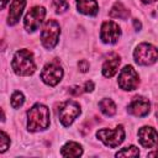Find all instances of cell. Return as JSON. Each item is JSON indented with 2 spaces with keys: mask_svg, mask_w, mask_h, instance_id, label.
Returning a JSON list of instances; mask_svg holds the SVG:
<instances>
[{
  "mask_svg": "<svg viewBox=\"0 0 158 158\" xmlns=\"http://www.w3.org/2000/svg\"><path fill=\"white\" fill-rule=\"evenodd\" d=\"M84 90H81V88L80 86H70L69 89H68V93L69 94H72V95H74V96H78V95H80L81 93H83Z\"/></svg>",
  "mask_w": 158,
  "mask_h": 158,
  "instance_id": "cb8c5ba5",
  "label": "cell"
},
{
  "mask_svg": "<svg viewBox=\"0 0 158 158\" xmlns=\"http://www.w3.org/2000/svg\"><path fill=\"white\" fill-rule=\"evenodd\" d=\"M111 17H114V19H121V20H126V19H128V16H130V11L123 6V4L122 2H120V1H116L115 4H114V6L111 7V10H110V14H109Z\"/></svg>",
  "mask_w": 158,
  "mask_h": 158,
  "instance_id": "e0dca14e",
  "label": "cell"
},
{
  "mask_svg": "<svg viewBox=\"0 0 158 158\" xmlns=\"http://www.w3.org/2000/svg\"><path fill=\"white\" fill-rule=\"evenodd\" d=\"M10 0H1V9H5V6H6V4L9 2Z\"/></svg>",
  "mask_w": 158,
  "mask_h": 158,
  "instance_id": "83f0119b",
  "label": "cell"
},
{
  "mask_svg": "<svg viewBox=\"0 0 158 158\" xmlns=\"http://www.w3.org/2000/svg\"><path fill=\"white\" fill-rule=\"evenodd\" d=\"M143 4H152V2H154V1H157V0H141Z\"/></svg>",
  "mask_w": 158,
  "mask_h": 158,
  "instance_id": "f1b7e54d",
  "label": "cell"
},
{
  "mask_svg": "<svg viewBox=\"0 0 158 158\" xmlns=\"http://www.w3.org/2000/svg\"><path fill=\"white\" fill-rule=\"evenodd\" d=\"M11 67L17 75L27 77L35 73L36 63L33 59V54L28 49H20L14 54Z\"/></svg>",
  "mask_w": 158,
  "mask_h": 158,
  "instance_id": "7a4b0ae2",
  "label": "cell"
},
{
  "mask_svg": "<svg viewBox=\"0 0 158 158\" xmlns=\"http://www.w3.org/2000/svg\"><path fill=\"white\" fill-rule=\"evenodd\" d=\"M117 84L122 90H126V91L137 89V86L139 84L138 73L135 70V68L132 65H125L118 74Z\"/></svg>",
  "mask_w": 158,
  "mask_h": 158,
  "instance_id": "52a82bcc",
  "label": "cell"
},
{
  "mask_svg": "<svg viewBox=\"0 0 158 158\" xmlns=\"http://www.w3.org/2000/svg\"><path fill=\"white\" fill-rule=\"evenodd\" d=\"M138 156H139V151L135 146L125 147L116 153V157H138Z\"/></svg>",
  "mask_w": 158,
  "mask_h": 158,
  "instance_id": "d6986e66",
  "label": "cell"
},
{
  "mask_svg": "<svg viewBox=\"0 0 158 158\" xmlns=\"http://www.w3.org/2000/svg\"><path fill=\"white\" fill-rule=\"evenodd\" d=\"M26 6V0H12L10 4L9 16H7V23L9 25H16L22 15V11Z\"/></svg>",
  "mask_w": 158,
  "mask_h": 158,
  "instance_id": "5bb4252c",
  "label": "cell"
},
{
  "mask_svg": "<svg viewBox=\"0 0 158 158\" xmlns=\"http://www.w3.org/2000/svg\"><path fill=\"white\" fill-rule=\"evenodd\" d=\"M151 110V104L148 101V99L143 98V96H135L131 102L127 106V111L130 115L137 116V117H144L149 114Z\"/></svg>",
  "mask_w": 158,
  "mask_h": 158,
  "instance_id": "8fae6325",
  "label": "cell"
},
{
  "mask_svg": "<svg viewBox=\"0 0 158 158\" xmlns=\"http://www.w3.org/2000/svg\"><path fill=\"white\" fill-rule=\"evenodd\" d=\"M80 112H81L80 106L74 100H67V101L60 102L58 106V110H57L59 121L65 127L70 126L73 123V121L80 115Z\"/></svg>",
  "mask_w": 158,
  "mask_h": 158,
  "instance_id": "5b68a950",
  "label": "cell"
},
{
  "mask_svg": "<svg viewBox=\"0 0 158 158\" xmlns=\"http://www.w3.org/2000/svg\"><path fill=\"white\" fill-rule=\"evenodd\" d=\"M75 2H77L78 11L84 15L94 16L99 11V5L96 0H75Z\"/></svg>",
  "mask_w": 158,
  "mask_h": 158,
  "instance_id": "9a60e30c",
  "label": "cell"
},
{
  "mask_svg": "<svg viewBox=\"0 0 158 158\" xmlns=\"http://www.w3.org/2000/svg\"><path fill=\"white\" fill-rule=\"evenodd\" d=\"M83 90H84V91H86V93L93 91V90H94V83H93L91 80L86 81V83H85V85H84V89H83Z\"/></svg>",
  "mask_w": 158,
  "mask_h": 158,
  "instance_id": "d4e9b609",
  "label": "cell"
},
{
  "mask_svg": "<svg viewBox=\"0 0 158 158\" xmlns=\"http://www.w3.org/2000/svg\"><path fill=\"white\" fill-rule=\"evenodd\" d=\"M133 26H135V30H137V31H139V30H141V27H142L141 22H139L137 19H133Z\"/></svg>",
  "mask_w": 158,
  "mask_h": 158,
  "instance_id": "484cf974",
  "label": "cell"
},
{
  "mask_svg": "<svg viewBox=\"0 0 158 158\" xmlns=\"http://www.w3.org/2000/svg\"><path fill=\"white\" fill-rule=\"evenodd\" d=\"M62 78H63V68L57 60L47 63L41 72L42 81L49 86H56L62 80Z\"/></svg>",
  "mask_w": 158,
  "mask_h": 158,
  "instance_id": "ba28073f",
  "label": "cell"
},
{
  "mask_svg": "<svg viewBox=\"0 0 158 158\" xmlns=\"http://www.w3.org/2000/svg\"><path fill=\"white\" fill-rule=\"evenodd\" d=\"M60 35L59 23L56 20H47L41 31V42L42 46L47 49H52L58 43Z\"/></svg>",
  "mask_w": 158,
  "mask_h": 158,
  "instance_id": "277c9868",
  "label": "cell"
},
{
  "mask_svg": "<svg viewBox=\"0 0 158 158\" xmlns=\"http://www.w3.org/2000/svg\"><path fill=\"white\" fill-rule=\"evenodd\" d=\"M49 126V109L42 104H35L27 111V130L31 132L43 131Z\"/></svg>",
  "mask_w": 158,
  "mask_h": 158,
  "instance_id": "6da1fadb",
  "label": "cell"
},
{
  "mask_svg": "<svg viewBox=\"0 0 158 158\" xmlns=\"http://www.w3.org/2000/svg\"><path fill=\"white\" fill-rule=\"evenodd\" d=\"M60 154L63 157H80L83 154V148L77 142H68L60 149Z\"/></svg>",
  "mask_w": 158,
  "mask_h": 158,
  "instance_id": "2e32d148",
  "label": "cell"
},
{
  "mask_svg": "<svg viewBox=\"0 0 158 158\" xmlns=\"http://www.w3.org/2000/svg\"><path fill=\"white\" fill-rule=\"evenodd\" d=\"M156 115H157V118H158V106H157V111H156Z\"/></svg>",
  "mask_w": 158,
  "mask_h": 158,
  "instance_id": "f546056e",
  "label": "cell"
},
{
  "mask_svg": "<svg viewBox=\"0 0 158 158\" xmlns=\"http://www.w3.org/2000/svg\"><path fill=\"white\" fill-rule=\"evenodd\" d=\"M120 63H121L120 56H118L117 53H110V54L107 56V58L105 59L104 64H102L101 72H102L104 77H106V78L114 77V75L117 73V70H118Z\"/></svg>",
  "mask_w": 158,
  "mask_h": 158,
  "instance_id": "4fadbf2b",
  "label": "cell"
},
{
  "mask_svg": "<svg viewBox=\"0 0 158 158\" xmlns=\"http://www.w3.org/2000/svg\"><path fill=\"white\" fill-rule=\"evenodd\" d=\"M11 106L14 109H19L20 106H22V104L25 102V96L21 91H14L11 95Z\"/></svg>",
  "mask_w": 158,
  "mask_h": 158,
  "instance_id": "ffe728a7",
  "label": "cell"
},
{
  "mask_svg": "<svg viewBox=\"0 0 158 158\" xmlns=\"http://www.w3.org/2000/svg\"><path fill=\"white\" fill-rule=\"evenodd\" d=\"M89 67H90V64H89V62H88L86 59H81V60L78 63V68H79V70L83 72V73L88 72V70H89Z\"/></svg>",
  "mask_w": 158,
  "mask_h": 158,
  "instance_id": "603a6c76",
  "label": "cell"
},
{
  "mask_svg": "<svg viewBox=\"0 0 158 158\" xmlns=\"http://www.w3.org/2000/svg\"><path fill=\"white\" fill-rule=\"evenodd\" d=\"M52 5H53L57 14H63L69 7V5L65 0H52Z\"/></svg>",
  "mask_w": 158,
  "mask_h": 158,
  "instance_id": "44dd1931",
  "label": "cell"
},
{
  "mask_svg": "<svg viewBox=\"0 0 158 158\" xmlns=\"http://www.w3.org/2000/svg\"><path fill=\"white\" fill-rule=\"evenodd\" d=\"M96 137L107 147L116 148L120 146L125 139V128L122 125L115 127L114 130L110 128H101L96 132Z\"/></svg>",
  "mask_w": 158,
  "mask_h": 158,
  "instance_id": "8992f818",
  "label": "cell"
},
{
  "mask_svg": "<svg viewBox=\"0 0 158 158\" xmlns=\"http://www.w3.org/2000/svg\"><path fill=\"white\" fill-rule=\"evenodd\" d=\"M120 36H121V28L116 22H114V21L102 22L101 31H100V38L104 43L114 44L118 41Z\"/></svg>",
  "mask_w": 158,
  "mask_h": 158,
  "instance_id": "30bf717a",
  "label": "cell"
},
{
  "mask_svg": "<svg viewBox=\"0 0 158 158\" xmlns=\"http://www.w3.org/2000/svg\"><path fill=\"white\" fill-rule=\"evenodd\" d=\"M46 16V9L43 6H33L25 16L23 25L28 32H35L42 23Z\"/></svg>",
  "mask_w": 158,
  "mask_h": 158,
  "instance_id": "9c48e42d",
  "label": "cell"
},
{
  "mask_svg": "<svg viewBox=\"0 0 158 158\" xmlns=\"http://www.w3.org/2000/svg\"><path fill=\"white\" fill-rule=\"evenodd\" d=\"M133 58L139 65H152L158 59V48L151 43H139L133 51Z\"/></svg>",
  "mask_w": 158,
  "mask_h": 158,
  "instance_id": "3957f363",
  "label": "cell"
},
{
  "mask_svg": "<svg viewBox=\"0 0 158 158\" xmlns=\"http://www.w3.org/2000/svg\"><path fill=\"white\" fill-rule=\"evenodd\" d=\"M138 141L144 148H152L158 144V132L149 126H143L138 130Z\"/></svg>",
  "mask_w": 158,
  "mask_h": 158,
  "instance_id": "7c38bea8",
  "label": "cell"
},
{
  "mask_svg": "<svg viewBox=\"0 0 158 158\" xmlns=\"http://www.w3.org/2000/svg\"><path fill=\"white\" fill-rule=\"evenodd\" d=\"M99 107H100V111H101L105 116L111 117V116H114V115L116 114V105H115V102H114L111 99H109V98L102 99V100L99 102Z\"/></svg>",
  "mask_w": 158,
  "mask_h": 158,
  "instance_id": "ac0fdd59",
  "label": "cell"
},
{
  "mask_svg": "<svg viewBox=\"0 0 158 158\" xmlns=\"http://www.w3.org/2000/svg\"><path fill=\"white\" fill-rule=\"evenodd\" d=\"M148 156H149V157H158V149H157V151H153V152H151V153H148Z\"/></svg>",
  "mask_w": 158,
  "mask_h": 158,
  "instance_id": "4316f807",
  "label": "cell"
},
{
  "mask_svg": "<svg viewBox=\"0 0 158 158\" xmlns=\"http://www.w3.org/2000/svg\"><path fill=\"white\" fill-rule=\"evenodd\" d=\"M0 135H1V148H0V152L4 153L9 148V146H10V138H9V136L4 131H1Z\"/></svg>",
  "mask_w": 158,
  "mask_h": 158,
  "instance_id": "7402d4cb",
  "label": "cell"
}]
</instances>
